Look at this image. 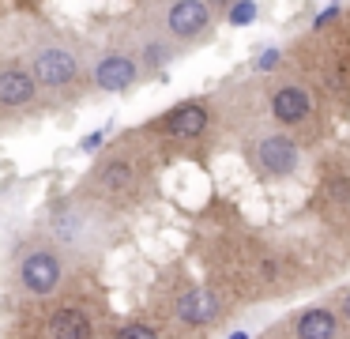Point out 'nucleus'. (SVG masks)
<instances>
[{
  "label": "nucleus",
  "mask_w": 350,
  "mask_h": 339,
  "mask_svg": "<svg viewBox=\"0 0 350 339\" xmlns=\"http://www.w3.org/2000/svg\"><path fill=\"white\" fill-rule=\"evenodd\" d=\"M267 110H271L275 128L294 136L297 143L320 140V102L305 79H294V75L275 79L267 90Z\"/></svg>",
  "instance_id": "nucleus-1"
},
{
  "label": "nucleus",
  "mask_w": 350,
  "mask_h": 339,
  "mask_svg": "<svg viewBox=\"0 0 350 339\" xmlns=\"http://www.w3.org/2000/svg\"><path fill=\"white\" fill-rule=\"evenodd\" d=\"M309 208L317 211V218L324 226L350 238V162L327 158L324 170L317 173V192H312Z\"/></svg>",
  "instance_id": "nucleus-2"
},
{
  "label": "nucleus",
  "mask_w": 350,
  "mask_h": 339,
  "mask_svg": "<svg viewBox=\"0 0 350 339\" xmlns=\"http://www.w3.org/2000/svg\"><path fill=\"white\" fill-rule=\"evenodd\" d=\"M249 162H252V170L267 181L294 177L297 166H301V143H297L294 136L279 132V128L260 132L256 140L249 143Z\"/></svg>",
  "instance_id": "nucleus-3"
},
{
  "label": "nucleus",
  "mask_w": 350,
  "mask_h": 339,
  "mask_svg": "<svg viewBox=\"0 0 350 339\" xmlns=\"http://www.w3.org/2000/svg\"><path fill=\"white\" fill-rule=\"evenodd\" d=\"M211 15L215 8L204 4V0H177V4L166 8V30L177 42H196L211 30Z\"/></svg>",
  "instance_id": "nucleus-4"
},
{
  "label": "nucleus",
  "mask_w": 350,
  "mask_h": 339,
  "mask_svg": "<svg viewBox=\"0 0 350 339\" xmlns=\"http://www.w3.org/2000/svg\"><path fill=\"white\" fill-rule=\"evenodd\" d=\"M207 125H211V110L204 102H181L159 121V128L174 140H196L207 132Z\"/></svg>",
  "instance_id": "nucleus-5"
},
{
  "label": "nucleus",
  "mask_w": 350,
  "mask_h": 339,
  "mask_svg": "<svg viewBox=\"0 0 350 339\" xmlns=\"http://www.w3.org/2000/svg\"><path fill=\"white\" fill-rule=\"evenodd\" d=\"M290 328H294V339H339L342 336V328H339V321H335L332 305L301 309V313L290 321Z\"/></svg>",
  "instance_id": "nucleus-6"
},
{
  "label": "nucleus",
  "mask_w": 350,
  "mask_h": 339,
  "mask_svg": "<svg viewBox=\"0 0 350 339\" xmlns=\"http://www.w3.org/2000/svg\"><path fill=\"white\" fill-rule=\"evenodd\" d=\"M76 79V57L68 49H42L34 57V83L46 87H64Z\"/></svg>",
  "instance_id": "nucleus-7"
},
{
  "label": "nucleus",
  "mask_w": 350,
  "mask_h": 339,
  "mask_svg": "<svg viewBox=\"0 0 350 339\" xmlns=\"http://www.w3.org/2000/svg\"><path fill=\"white\" fill-rule=\"evenodd\" d=\"M19 275H23L27 290L49 294L57 286V279H61V264H57V256H49V253H31L23 260V268H19Z\"/></svg>",
  "instance_id": "nucleus-8"
},
{
  "label": "nucleus",
  "mask_w": 350,
  "mask_h": 339,
  "mask_svg": "<svg viewBox=\"0 0 350 339\" xmlns=\"http://www.w3.org/2000/svg\"><path fill=\"white\" fill-rule=\"evenodd\" d=\"M222 313V298L215 290H185L177 298V316L185 324H211Z\"/></svg>",
  "instance_id": "nucleus-9"
},
{
  "label": "nucleus",
  "mask_w": 350,
  "mask_h": 339,
  "mask_svg": "<svg viewBox=\"0 0 350 339\" xmlns=\"http://www.w3.org/2000/svg\"><path fill=\"white\" fill-rule=\"evenodd\" d=\"M94 83H98L102 90H124L136 83V60L124 57V53H109V57L98 60V68H94Z\"/></svg>",
  "instance_id": "nucleus-10"
},
{
  "label": "nucleus",
  "mask_w": 350,
  "mask_h": 339,
  "mask_svg": "<svg viewBox=\"0 0 350 339\" xmlns=\"http://www.w3.org/2000/svg\"><path fill=\"white\" fill-rule=\"evenodd\" d=\"M34 98V75L19 72V68H4L0 72V102L4 105H27Z\"/></svg>",
  "instance_id": "nucleus-11"
},
{
  "label": "nucleus",
  "mask_w": 350,
  "mask_h": 339,
  "mask_svg": "<svg viewBox=\"0 0 350 339\" xmlns=\"http://www.w3.org/2000/svg\"><path fill=\"white\" fill-rule=\"evenodd\" d=\"M49 331H53V339H91L94 336L91 316L79 313V309H61V313L49 321Z\"/></svg>",
  "instance_id": "nucleus-12"
},
{
  "label": "nucleus",
  "mask_w": 350,
  "mask_h": 339,
  "mask_svg": "<svg viewBox=\"0 0 350 339\" xmlns=\"http://www.w3.org/2000/svg\"><path fill=\"white\" fill-rule=\"evenodd\" d=\"M102 185H106L109 192H124V188L132 185V170L124 162H109L106 170H102Z\"/></svg>",
  "instance_id": "nucleus-13"
},
{
  "label": "nucleus",
  "mask_w": 350,
  "mask_h": 339,
  "mask_svg": "<svg viewBox=\"0 0 350 339\" xmlns=\"http://www.w3.org/2000/svg\"><path fill=\"white\" fill-rule=\"evenodd\" d=\"M256 15H260V4H252V0H234V4H226V23L230 27H249Z\"/></svg>",
  "instance_id": "nucleus-14"
},
{
  "label": "nucleus",
  "mask_w": 350,
  "mask_h": 339,
  "mask_svg": "<svg viewBox=\"0 0 350 339\" xmlns=\"http://www.w3.org/2000/svg\"><path fill=\"white\" fill-rule=\"evenodd\" d=\"M332 313H335V321H339V328H342V331H350V286H347V290L335 294Z\"/></svg>",
  "instance_id": "nucleus-15"
},
{
  "label": "nucleus",
  "mask_w": 350,
  "mask_h": 339,
  "mask_svg": "<svg viewBox=\"0 0 350 339\" xmlns=\"http://www.w3.org/2000/svg\"><path fill=\"white\" fill-rule=\"evenodd\" d=\"M282 64V49H264L256 57V72H271V68Z\"/></svg>",
  "instance_id": "nucleus-16"
},
{
  "label": "nucleus",
  "mask_w": 350,
  "mask_h": 339,
  "mask_svg": "<svg viewBox=\"0 0 350 339\" xmlns=\"http://www.w3.org/2000/svg\"><path fill=\"white\" fill-rule=\"evenodd\" d=\"M117 339H159V336H154V328H147V324H129V328L117 331Z\"/></svg>",
  "instance_id": "nucleus-17"
},
{
  "label": "nucleus",
  "mask_w": 350,
  "mask_h": 339,
  "mask_svg": "<svg viewBox=\"0 0 350 339\" xmlns=\"http://www.w3.org/2000/svg\"><path fill=\"white\" fill-rule=\"evenodd\" d=\"M144 57H147V64H166V60H170V45H162V42H154V45H147V49H144Z\"/></svg>",
  "instance_id": "nucleus-18"
},
{
  "label": "nucleus",
  "mask_w": 350,
  "mask_h": 339,
  "mask_svg": "<svg viewBox=\"0 0 350 339\" xmlns=\"http://www.w3.org/2000/svg\"><path fill=\"white\" fill-rule=\"evenodd\" d=\"M98 147H102V132L83 136V143H79V151H87V155H91V151H98Z\"/></svg>",
  "instance_id": "nucleus-19"
},
{
  "label": "nucleus",
  "mask_w": 350,
  "mask_h": 339,
  "mask_svg": "<svg viewBox=\"0 0 350 339\" xmlns=\"http://www.w3.org/2000/svg\"><path fill=\"white\" fill-rule=\"evenodd\" d=\"M230 339H249V331H234V336H230Z\"/></svg>",
  "instance_id": "nucleus-20"
}]
</instances>
